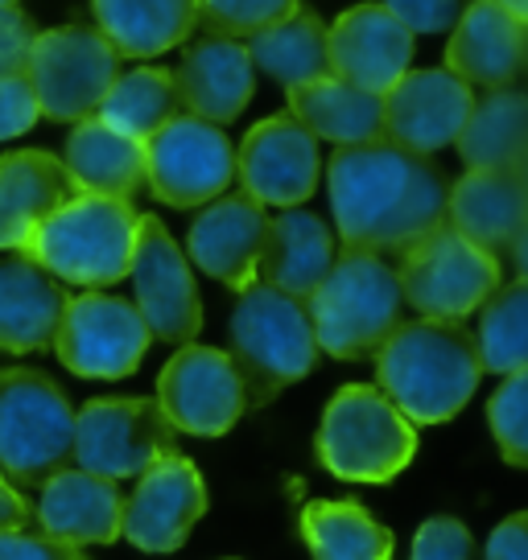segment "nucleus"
<instances>
[{
    "label": "nucleus",
    "instance_id": "29",
    "mask_svg": "<svg viewBox=\"0 0 528 560\" xmlns=\"http://www.w3.org/2000/svg\"><path fill=\"white\" fill-rule=\"evenodd\" d=\"M289 116L314 140H331L338 149L384 140V100L338 79H318L306 88H289Z\"/></svg>",
    "mask_w": 528,
    "mask_h": 560
},
{
    "label": "nucleus",
    "instance_id": "41",
    "mask_svg": "<svg viewBox=\"0 0 528 560\" xmlns=\"http://www.w3.org/2000/svg\"><path fill=\"white\" fill-rule=\"evenodd\" d=\"M0 560H88L79 548L46 540L42 532H0Z\"/></svg>",
    "mask_w": 528,
    "mask_h": 560
},
{
    "label": "nucleus",
    "instance_id": "14",
    "mask_svg": "<svg viewBox=\"0 0 528 560\" xmlns=\"http://www.w3.org/2000/svg\"><path fill=\"white\" fill-rule=\"evenodd\" d=\"M158 404L177 433L223 438L248 412L240 375L215 347H182L158 375Z\"/></svg>",
    "mask_w": 528,
    "mask_h": 560
},
{
    "label": "nucleus",
    "instance_id": "16",
    "mask_svg": "<svg viewBox=\"0 0 528 560\" xmlns=\"http://www.w3.org/2000/svg\"><path fill=\"white\" fill-rule=\"evenodd\" d=\"M318 140L289 112L252 124L236 149V182L244 186L240 194L261 207H301L318 190Z\"/></svg>",
    "mask_w": 528,
    "mask_h": 560
},
{
    "label": "nucleus",
    "instance_id": "42",
    "mask_svg": "<svg viewBox=\"0 0 528 560\" xmlns=\"http://www.w3.org/2000/svg\"><path fill=\"white\" fill-rule=\"evenodd\" d=\"M483 560H528V515L516 511L492 532L487 540V557Z\"/></svg>",
    "mask_w": 528,
    "mask_h": 560
},
{
    "label": "nucleus",
    "instance_id": "28",
    "mask_svg": "<svg viewBox=\"0 0 528 560\" xmlns=\"http://www.w3.org/2000/svg\"><path fill=\"white\" fill-rule=\"evenodd\" d=\"M91 18L116 58H158L198 25V0H91Z\"/></svg>",
    "mask_w": 528,
    "mask_h": 560
},
{
    "label": "nucleus",
    "instance_id": "32",
    "mask_svg": "<svg viewBox=\"0 0 528 560\" xmlns=\"http://www.w3.org/2000/svg\"><path fill=\"white\" fill-rule=\"evenodd\" d=\"M301 540L314 560H392V532L347 499H314L301 511Z\"/></svg>",
    "mask_w": 528,
    "mask_h": 560
},
{
    "label": "nucleus",
    "instance_id": "22",
    "mask_svg": "<svg viewBox=\"0 0 528 560\" xmlns=\"http://www.w3.org/2000/svg\"><path fill=\"white\" fill-rule=\"evenodd\" d=\"M528 30L525 21L504 13L495 0H475L450 30L446 46V67L467 88L500 91L516 88L520 70H525Z\"/></svg>",
    "mask_w": 528,
    "mask_h": 560
},
{
    "label": "nucleus",
    "instance_id": "24",
    "mask_svg": "<svg viewBox=\"0 0 528 560\" xmlns=\"http://www.w3.org/2000/svg\"><path fill=\"white\" fill-rule=\"evenodd\" d=\"M335 235L326 228V219L314 210H282L277 219H268L264 252L256 264V280L277 289L285 298L310 301L322 277L335 264Z\"/></svg>",
    "mask_w": 528,
    "mask_h": 560
},
{
    "label": "nucleus",
    "instance_id": "40",
    "mask_svg": "<svg viewBox=\"0 0 528 560\" xmlns=\"http://www.w3.org/2000/svg\"><path fill=\"white\" fill-rule=\"evenodd\" d=\"M37 95L30 88L25 74H9L0 79V140L25 137L30 128L37 124Z\"/></svg>",
    "mask_w": 528,
    "mask_h": 560
},
{
    "label": "nucleus",
    "instance_id": "31",
    "mask_svg": "<svg viewBox=\"0 0 528 560\" xmlns=\"http://www.w3.org/2000/svg\"><path fill=\"white\" fill-rule=\"evenodd\" d=\"M248 62L252 70H264L273 83L289 88H306L331 74V54H326V25L318 13L298 9L285 21L268 25L264 34L248 37Z\"/></svg>",
    "mask_w": 528,
    "mask_h": 560
},
{
    "label": "nucleus",
    "instance_id": "45",
    "mask_svg": "<svg viewBox=\"0 0 528 560\" xmlns=\"http://www.w3.org/2000/svg\"><path fill=\"white\" fill-rule=\"evenodd\" d=\"M9 4H18V0H0V9H9Z\"/></svg>",
    "mask_w": 528,
    "mask_h": 560
},
{
    "label": "nucleus",
    "instance_id": "36",
    "mask_svg": "<svg viewBox=\"0 0 528 560\" xmlns=\"http://www.w3.org/2000/svg\"><path fill=\"white\" fill-rule=\"evenodd\" d=\"M298 9L301 0H198V21L207 25V34L240 42L264 34L268 25H277Z\"/></svg>",
    "mask_w": 528,
    "mask_h": 560
},
{
    "label": "nucleus",
    "instance_id": "20",
    "mask_svg": "<svg viewBox=\"0 0 528 560\" xmlns=\"http://www.w3.org/2000/svg\"><path fill=\"white\" fill-rule=\"evenodd\" d=\"M446 228L487 256H500L516 240H525V170H467L446 194Z\"/></svg>",
    "mask_w": 528,
    "mask_h": 560
},
{
    "label": "nucleus",
    "instance_id": "19",
    "mask_svg": "<svg viewBox=\"0 0 528 560\" xmlns=\"http://www.w3.org/2000/svg\"><path fill=\"white\" fill-rule=\"evenodd\" d=\"M264 235L268 214L261 202H252L248 194H219L198 210V219L186 231V252L198 264V272L240 293L256 280Z\"/></svg>",
    "mask_w": 528,
    "mask_h": 560
},
{
    "label": "nucleus",
    "instance_id": "30",
    "mask_svg": "<svg viewBox=\"0 0 528 560\" xmlns=\"http://www.w3.org/2000/svg\"><path fill=\"white\" fill-rule=\"evenodd\" d=\"M455 144L467 170H525L528 95L520 88L487 91L483 100H475Z\"/></svg>",
    "mask_w": 528,
    "mask_h": 560
},
{
    "label": "nucleus",
    "instance_id": "27",
    "mask_svg": "<svg viewBox=\"0 0 528 560\" xmlns=\"http://www.w3.org/2000/svg\"><path fill=\"white\" fill-rule=\"evenodd\" d=\"M62 170L71 177L74 194L133 202L145 190V149L137 140L112 132L95 116H88V120H79L71 128Z\"/></svg>",
    "mask_w": 528,
    "mask_h": 560
},
{
    "label": "nucleus",
    "instance_id": "35",
    "mask_svg": "<svg viewBox=\"0 0 528 560\" xmlns=\"http://www.w3.org/2000/svg\"><path fill=\"white\" fill-rule=\"evenodd\" d=\"M487 424L500 457L512 470L528 466V371H512L487 400Z\"/></svg>",
    "mask_w": 528,
    "mask_h": 560
},
{
    "label": "nucleus",
    "instance_id": "10",
    "mask_svg": "<svg viewBox=\"0 0 528 560\" xmlns=\"http://www.w3.org/2000/svg\"><path fill=\"white\" fill-rule=\"evenodd\" d=\"M25 79L46 120L79 124L100 112L107 88L120 79V58L95 25H58L34 37Z\"/></svg>",
    "mask_w": 528,
    "mask_h": 560
},
{
    "label": "nucleus",
    "instance_id": "23",
    "mask_svg": "<svg viewBox=\"0 0 528 560\" xmlns=\"http://www.w3.org/2000/svg\"><path fill=\"white\" fill-rule=\"evenodd\" d=\"M120 508L124 494L116 490V482L67 466L42 487L37 527L46 540L67 544V548L116 544L120 540Z\"/></svg>",
    "mask_w": 528,
    "mask_h": 560
},
{
    "label": "nucleus",
    "instance_id": "18",
    "mask_svg": "<svg viewBox=\"0 0 528 560\" xmlns=\"http://www.w3.org/2000/svg\"><path fill=\"white\" fill-rule=\"evenodd\" d=\"M331 79L384 95L413 62V34L384 4H355L326 30Z\"/></svg>",
    "mask_w": 528,
    "mask_h": 560
},
{
    "label": "nucleus",
    "instance_id": "9",
    "mask_svg": "<svg viewBox=\"0 0 528 560\" xmlns=\"http://www.w3.org/2000/svg\"><path fill=\"white\" fill-rule=\"evenodd\" d=\"M177 445V429L149 396H100L74 412L71 466L95 478L120 482L141 478L149 466L170 457Z\"/></svg>",
    "mask_w": 528,
    "mask_h": 560
},
{
    "label": "nucleus",
    "instance_id": "17",
    "mask_svg": "<svg viewBox=\"0 0 528 560\" xmlns=\"http://www.w3.org/2000/svg\"><path fill=\"white\" fill-rule=\"evenodd\" d=\"M380 100H384L388 144L434 158L438 149L458 140L475 107V91L450 70H405Z\"/></svg>",
    "mask_w": 528,
    "mask_h": 560
},
{
    "label": "nucleus",
    "instance_id": "37",
    "mask_svg": "<svg viewBox=\"0 0 528 560\" xmlns=\"http://www.w3.org/2000/svg\"><path fill=\"white\" fill-rule=\"evenodd\" d=\"M409 560H483L475 548V536L462 520H450V515H434L417 527L413 536V552Z\"/></svg>",
    "mask_w": 528,
    "mask_h": 560
},
{
    "label": "nucleus",
    "instance_id": "1",
    "mask_svg": "<svg viewBox=\"0 0 528 560\" xmlns=\"http://www.w3.org/2000/svg\"><path fill=\"white\" fill-rule=\"evenodd\" d=\"M326 190L343 252L401 256L446 223L450 177L434 158L371 140L355 149H335Z\"/></svg>",
    "mask_w": 528,
    "mask_h": 560
},
{
    "label": "nucleus",
    "instance_id": "4",
    "mask_svg": "<svg viewBox=\"0 0 528 560\" xmlns=\"http://www.w3.org/2000/svg\"><path fill=\"white\" fill-rule=\"evenodd\" d=\"M401 310L405 301L397 268L371 252H338L331 272L306 301L318 350L347 363L376 359V350L401 326Z\"/></svg>",
    "mask_w": 528,
    "mask_h": 560
},
{
    "label": "nucleus",
    "instance_id": "2",
    "mask_svg": "<svg viewBox=\"0 0 528 560\" xmlns=\"http://www.w3.org/2000/svg\"><path fill=\"white\" fill-rule=\"evenodd\" d=\"M376 380L409 424H446L475 396L479 368L475 338L462 322H401L384 347L376 350Z\"/></svg>",
    "mask_w": 528,
    "mask_h": 560
},
{
    "label": "nucleus",
    "instance_id": "6",
    "mask_svg": "<svg viewBox=\"0 0 528 560\" xmlns=\"http://www.w3.org/2000/svg\"><path fill=\"white\" fill-rule=\"evenodd\" d=\"M74 408L46 371H0V474L9 487H46L71 466Z\"/></svg>",
    "mask_w": 528,
    "mask_h": 560
},
{
    "label": "nucleus",
    "instance_id": "5",
    "mask_svg": "<svg viewBox=\"0 0 528 560\" xmlns=\"http://www.w3.org/2000/svg\"><path fill=\"white\" fill-rule=\"evenodd\" d=\"M137 219L141 214L133 210V202L74 194L37 223L34 235L21 247V256L34 260L54 280L107 289L128 277Z\"/></svg>",
    "mask_w": 528,
    "mask_h": 560
},
{
    "label": "nucleus",
    "instance_id": "43",
    "mask_svg": "<svg viewBox=\"0 0 528 560\" xmlns=\"http://www.w3.org/2000/svg\"><path fill=\"white\" fill-rule=\"evenodd\" d=\"M30 520H34L30 503H25L21 490L9 487V478L0 474V532H18V527H25Z\"/></svg>",
    "mask_w": 528,
    "mask_h": 560
},
{
    "label": "nucleus",
    "instance_id": "21",
    "mask_svg": "<svg viewBox=\"0 0 528 560\" xmlns=\"http://www.w3.org/2000/svg\"><path fill=\"white\" fill-rule=\"evenodd\" d=\"M174 88L182 116L223 128V124L240 120V112L252 100L256 70L248 62L244 42L203 34L182 50V62L174 70Z\"/></svg>",
    "mask_w": 528,
    "mask_h": 560
},
{
    "label": "nucleus",
    "instance_id": "26",
    "mask_svg": "<svg viewBox=\"0 0 528 560\" xmlns=\"http://www.w3.org/2000/svg\"><path fill=\"white\" fill-rule=\"evenodd\" d=\"M74 198L62 161L46 149H21L0 158V247L21 252L34 228Z\"/></svg>",
    "mask_w": 528,
    "mask_h": 560
},
{
    "label": "nucleus",
    "instance_id": "44",
    "mask_svg": "<svg viewBox=\"0 0 528 560\" xmlns=\"http://www.w3.org/2000/svg\"><path fill=\"white\" fill-rule=\"evenodd\" d=\"M495 4H500L504 13H512L516 21H525V18H528V0H495Z\"/></svg>",
    "mask_w": 528,
    "mask_h": 560
},
{
    "label": "nucleus",
    "instance_id": "7",
    "mask_svg": "<svg viewBox=\"0 0 528 560\" xmlns=\"http://www.w3.org/2000/svg\"><path fill=\"white\" fill-rule=\"evenodd\" d=\"M314 450L343 482H392L417 454V429L371 384H347L326 404Z\"/></svg>",
    "mask_w": 528,
    "mask_h": 560
},
{
    "label": "nucleus",
    "instance_id": "15",
    "mask_svg": "<svg viewBox=\"0 0 528 560\" xmlns=\"http://www.w3.org/2000/svg\"><path fill=\"white\" fill-rule=\"evenodd\" d=\"M207 515V482L191 457L170 454L141 474L133 499L120 508V536L141 552L165 557L191 540L194 524Z\"/></svg>",
    "mask_w": 528,
    "mask_h": 560
},
{
    "label": "nucleus",
    "instance_id": "33",
    "mask_svg": "<svg viewBox=\"0 0 528 560\" xmlns=\"http://www.w3.org/2000/svg\"><path fill=\"white\" fill-rule=\"evenodd\" d=\"M174 116H182V104H177L174 70L165 67H137L120 74L95 112V120L107 124L120 137L137 140V144H145Z\"/></svg>",
    "mask_w": 528,
    "mask_h": 560
},
{
    "label": "nucleus",
    "instance_id": "39",
    "mask_svg": "<svg viewBox=\"0 0 528 560\" xmlns=\"http://www.w3.org/2000/svg\"><path fill=\"white\" fill-rule=\"evenodd\" d=\"M34 18L21 13L18 4L0 9V79L9 74H25L30 67V50H34Z\"/></svg>",
    "mask_w": 528,
    "mask_h": 560
},
{
    "label": "nucleus",
    "instance_id": "11",
    "mask_svg": "<svg viewBox=\"0 0 528 560\" xmlns=\"http://www.w3.org/2000/svg\"><path fill=\"white\" fill-rule=\"evenodd\" d=\"M145 186L174 210L207 207L236 182V144L223 128L194 116H174L141 144Z\"/></svg>",
    "mask_w": 528,
    "mask_h": 560
},
{
    "label": "nucleus",
    "instance_id": "25",
    "mask_svg": "<svg viewBox=\"0 0 528 560\" xmlns=\"http://www.w3.org/2000/svg\"><path fill=\"white\" fill-rule=\"evenodd\" d=\"M67 301L71 298L62 280L42 272L34 260L25 256L0 260V350L9 354L50 350Z\"/></svg>",
    "mask_w": 528,
    "mask_h": 560
},
{
    "label": "nucleus",
    "instance_id": "3",
    "mask_svg": "<svg viewBox=\"0 0 528 560\" xmlns=\"http://www.w3.org/2000/svg\"><path fill=\"white\" fill-rule=\"evenodd\" d=\"M231 368L240 375L248 408H264L289 384L306 380L318 363L314 326L306 301L285 298L261 280L240 289V301L228 322Z\"/></svg>",
    "mask_w": 528,
    "mask_h": 560
},
{
    "label": "nucleus",
    "instance_id": "38",
    "mask_svg": "<svg viewBox=\"0 0 528 560\" xmlns=\"http://www.w3.org/2000/svg\"><path fill=\"white\" fill-rule=\"evenodd\" d=\"M475 0H384V9L409 34H446Z\"/></svg>",
    "mask_w": 528,
    "mask_h": 560
},
{
    "label": "nucleus",
    "instance_id": "8",
    "mask_svg": "<svg viewBox=\"0 0 528 560\" xmlns=\"http://www.w3.org/2000/svg\"><path fill=\"white\" fill-rule=\"evenodd\" d=\"M397 284L409 310L429 322H467L504 284V264L441 223L401 252Z\"/></svg>",
    "mask_w": 528,
    "mask_h": 560
},
{
    "label": "nucleus",
    "instance_id": "34",
    "mask_svg": "<svg viewBox=\"0 0 528 560\" xmlns=\"http://www.w3.org/2000/svg\"><path fill=\"white\" fill-rule=\"evenodd\" d=\"M471 338H475V354L483 371H492V375L525 371L528 363V280L525 277L500 284L492 298L483 301L479 330Z\"/></svg>",
    "mask_w": 528,
    "mask_h": 560
},
{
    "label": "nucleus",
    "instance_id": "13",
    "mask_svg": "<svg viewBox=\"0 0 528 560\" xmlns=\"http://www.w3.org/2000/svg\"><path fill=\"white\" fill-rule=\"evenodd\" d=\"M149 342V326L133 301L83 293L67 301L50 350L83 380H124L141 368Z\"/></svg>",
    "mask_w": 528,
    "mask_h": 560
},
{
    "label": "nucleus",
    "instance_id": "12",
    "mask_svg": "<svg viewBox=\"0 0 528 560\" xmlns=\"http://www.w3.org/2000/svg\"><path fill=\"white\" fill-rule=\"evenodd\" d=\"M128 277L137 284V314L145 317L149 338L191 347L203 330V298H198L186 252L174 244V235L165 231L158 214L137 219Z\"/></svg>",
    "mask_w": 528,
    "mask_h": 560
}]
</instances>
